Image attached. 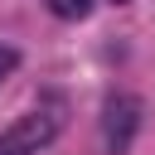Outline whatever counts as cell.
<instances>
[{
  "mask_svg": "<svg viewBox=\"0 0 155 155\" xmlns=\"http://www.w3.org/2000/svg\"><path fill=\"white\" fill-rule=\"evenodd\" d=\"M58 126H63L58 111H29L0 131V155H39L44 145H53Z\"/></svg>",
  "mask_w": 155,
  "mask_h": 155,
  "instance_id": "6da1fadb",
  "label": "cell"
},
{
  "mask_svg": "<svg viewBox=\"0 0 155 155\" xmlns=\"http://www.w3.org/2000/svg\"><path fill=\"white\" fill-rule=\"evenodd\" d=\"M136 126H140V102L136 97H111L107 111H102V136H107V150L121 155L131 140H136Z\"/></svg>",
  "mask_w": 155,
  "mask_h": 155,
  "instance_id": "7a4b0ae2",
  "label": "cell"
},
{
  "mask_svg": "<svg viewBox=\"0 0 155 155\" xmlns=\"http://www.w3.org/2000/svg\"><path fill=\"white\" fill-rule=\"evenodd\" d=\"M48 10H53L58 19H82V15L92 10V0H48Z\"/></svg>",
  "mask_w": 155,
  "mask_h": 155,
  "instance_id": "3957f363",
  "label": "cell"
},
{
  "mask_svg": "<svg viewBox=\"0 0 155 155\" xmlns=\"http://www.w3.org/2000/svg\"><path fill=\"white\" fill-rule=\"evenodd\" d=\"M15 68H19V53H15L10 44H0V82H5V78L15 73Z\"/></svg>",
  "mask_w": 155,
  "mask_h": 155,
  "instance_id": "277c9868",
  "label": "cell"
}]
</instances>
